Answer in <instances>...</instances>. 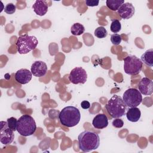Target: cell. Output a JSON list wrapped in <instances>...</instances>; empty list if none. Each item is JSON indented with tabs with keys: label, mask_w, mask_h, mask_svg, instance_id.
Wrapping results in <instances>:
<instances>
[{
	"label": "cell",
	"mask_w": 153,
	"mask_h": 153,
	"mask_svg": "<svg viewBox=\"0 0 153 153\" xmlns=\"http://www.w3.org/2000/svg\"><path fill=\"white\" fill-rule=\"evenodd\" d=\"M78 146L83 152H90L98 148L100 145V137L93 131L85 130L78 136Z\"/></svg>",
	"instance_id": "1"
},
{
	"label": "cell",
	"mask_w": 153,
	"mask_h": 153,
	"mask_svg": "<svg viewBox=\"0 0 153 153\" xmlns=\"http://www.w3.org/2000/svg\"><path fill=\"white\" fill-rule=\"evenodd\" d=\"M81 118V114L78 108L73 106L65 107L59 115V121L63 126L72 127L76 126Z\"/></svg>",
	"instance_id": "2"
},
{
	"label": "cell",
	"mask_w": 153,
	"mask_h": 153,
	"mask_svg": "<svg viewBox=\"0 0 153 153\" xmlns=\"http://www.w3.org/2000/svg\"><path fill=\"white\" fill-rule=\"evenodd\" d=\"M126 105L121 97L118 95H114L105 105L108 113L111 117L117 118L123 117L126 110Z\"/></svg>",
	"instance_id": "3"
},
{
	"label": "cell",
	"mask_w": 153,
	"mask_h": 153,
	"mask_svg": "<svg viewBox=\"0 0 153 153\" xmlns=\"http://www.w3.org/2000/svg\"><path fill=\"white\" fill-rule=\"evenodd\" d=\"M36 130L35 120L29 115H23L18 120L16 130L23 136L32 135Z\"/></svg>",
	"instance_id": "4"
},
{
	"label": "cell",
	"mask_w": 153,
	"mask_h": 153,
	"mask_svg": "<svg viewBox=\"0 0 153 153\" xmlns=\"http://www.w3.org/2000/svg\"><path fill=\"white\" fill-rule=\"evenodd\" d=\"M38 44V41L35 36L28 35L20 36L16 42L17 51L20 54H27L34 50Z\"/></svg>",
	"instance_id": "5"
},
{
	"label": "cell",
	"mask_w": 153,
	"mask_h": 153,
	"mask_svg": "<svg viewBox=\"0 0 153 153\" xmlns=\"http://www.w3.org/2000/svg\"><path fill=\"white\" fill-rule=\"evenodd\" d=\"M143 63L134 55H129L124 59V71L130 75H136L142 71Z\"/></svg>",
	"instance_id": "6"
},
{
	"label": "cell",
	"mask_w": 153,
	"mask_h": 153,
	"mask_svg": "<svg viewBox=\"0 0 153 153\" xmlns=\"http://www.w3.org/2000/svg\"><path fill=\"white\" fill-rule=\"evenodd\" d=\"M123 100L126 105L129 108L137 107L142 101V96L138 90L130 88L124 91Z\"/></svg>",
	"instance_id": "7"
},
{
	"label": "cell",
	"mask_w": 153,
	"mask_h": 153,
	"mask_svg": "<svg viewBox=\"0 0 153 153\" xmlns=\"http://www.w3.org/2000/svg\"><path fill=\"white\" fill-rule=\"evenodd\" d=\"M0 123V142L5 145H10L14 138V131L9 128L7 121H1Z\"/></svg>",
	"instance_id": "8"
},
{
	"label": "cell",
	"mask_w": 153,
	"mask_h": 153,
	"mask_svg": "<svg viewBox=\"0 0 153 153\" xmlns=\"http://www.w3.org/2000/svg\"><path fill=\"white\" fill-rule=\"evenodd\" d=\"M87 74L82 67H76L70 72L69 80L74 84H84L87 81Z\"/></svg>",
	"instance_id": "9"
},
{
	"label": "cell",
	"mask_w": 153,
	"mask_h": 153,
	"mask_svg": "<svg viewBox=\"0 0 153 153\" xmlns=\"http://www.w3.org/2000/svg\"><path fill=\"white\" fill-rule=\"evenodd\" d=\"M30 71L33 76L36 77H42L45 75L47 72V64L41 60L33 62L30 68Z\"/></svg>",
	"instance_id": "10"
},
{
	"label": "cell",
	"mask_w": 153,
	"mask_h": 153,
	"mask_svg": "<svg viewBox=\"0 0 153 153\" xmlns=\"http://www.w3.org/2000/svg\"><path fill=\"white\" fill-rule=\"evenodd\" d=\"M118 13L121 18L123 19H129L134 14L135 8L131 3L125 2L118 8Z\"/></svg>",
	"instance_id": "11"
},
{
	"label": "cell",
	"mask_w": 153,
	"mask_h": 153,
	"mask_svg": "<svg viewBox=\"0 0 153 153\" xmlns=\"http://www.w3.org/2000/svg\"><path fill=\"white\" fill-rule=\"evenodd\" d=\"M137 87L140 93L143 95H151L153 92V82L147 77L142 78Z\"/></svg>",
	"instance_id": "12"
},
{
	"label": "cell",
	"mask_w": 153,
	"mask_h": 153,
	"mask_svg": "<svg viewBox=\"0 0 153 153\" xmlns=\"http://www.w3.org/2000/svg\"><path fill=\"white\" fill-rule=\"evenodd\" d=\"M16 81L20 84H27L32 78V74L29 69L22 68L18 70L14 76Z\"/></svg>",
	"instance_id": "13"
},
{
	"label": "cell",
	"mask_w": 153,
	"mask_h": 153,
	"mask_svg": "<svg viewBox=\"0 0 153 153\" xmlns=\"http://www.w3.org/2000/svg\"><path fill=\"white\" fill-rule=\"evenodd\" d=\"M92 125L96 128L103 129L108 125V117L104 114H99L94 117Z\"/></svg>",
	"instance_id": "14"
},
{
	"label": "cell",
	"mask_w": 153,
	"mask_h": 153,
	"mask_svg": "<svg viewBox=\"0 0 153 153\" xmlns=\"http://www.w3.org/2000/svg\"><path fill=\"white\" fill-rule=\"evenodd\" d=\"M34 12L39 16H44L48 11V4L46 1L42 0H36L32 5Z\"/></svg>",
	"instance_id": "15"
},
{
	"label": "cell",
	"mask_w": 153,
	"mask_h": 153,
	"mask_svg": "<svg viewBox=\"0 0 153 153\" xmlns=\"http://www.w3.org/2000/svg\"><path fill=\"white\" fill-rule=\"evenodd\" d=\"M140 111L137 107L130 108L126 113V117L127 120L133 123L138 121L140 118Z\"/></svg>",
	"instance_id": "16"
},
{
	"label": "cell",
	"mask_w": 153,
	"mask_h": 153,
	"mask_svg": "<svg viewBox=\"0 0 153 153\" xmlns=\"http://www.w3.org/2000/svg\"><path fill=\"white\" fill-rule=\"evenodd\" d=\"M140 60L146 65L152 67L153 66V49L146 50L140 57Z\"/></svg>",
	"instance_id": "17"
},
{
	"label": "cell",
	"mask_w": 153,
	"mask_h": 153,
	"mask_svg": "<svg viewBox=\"0 0 153 153\" xmlns=\"http://www.w3.org/2000/svg\"><path fill=\"white\" fill-rule=\"evenodd\" d=\"M84 26L79 23H75L73 24L71 27V32L75 36L81 35L84 32Z\"/></svg>",
	"instance_id": "18"
},
{
	"label": "cell",
	"mask_w": 153,
	"mask_h": 153,
	"mask_svg": "<svg viewBox=\"0 0 153 153\" xmlns=\"http://www.w3.org/2000/svg\"><path fill=\"white\" fill-rule=\"evenodd\" d=\"M124 3V0H107L106 1L107 7L112 11L118 10L120 6Z\"/></svg>",
	"instance_id": "19"
},
{
	"label": "cell",
	"mask_w": 153,
	"mask_h": 153,
	"mask_svg": "<svg viewBox=\"0 0 153 153\" xmlns=\"http://www.w3.org/2000/svg\"><path fill=\"white\" fill-rule=\"evenodd\" d=\"M94 34L98 38H104L107 36L108 32L103 26H99L95 29Z\"/></svg>",
	"instance_id": "20"
},
{
	"label": "cell",
	"mask_w": 153,
	"mask_h": 153,
	"mask_svg": "<svg viewBox=\"0 0 153 153\" xmlns=\"http://www.w3.org/2000/svg\"><path fill=\"white\" fill-rule=\"evenodd\" d=\"M121 29V25L118 20H114L112 21V23L111 24L110 29L111 31L114 33H118L120 31Z\"/></svg>",
	"instance_id": "21"
},
{
	"label": "cell",
	"mask_w": 153,
	"mask_h": 153,
	"mask_svg": "<svg viewBox=\"0 0 153 153\" xmlns=\"http://www.w3.org/2000/svg\"><path fill=\"white\" fill-rule=\"evenodd\" d=\"M8 126L10 128H11L14 131L16 130L17 128V120L14 117H10L8 118L7 120Z\"/></svg>",
	"instance_id": "22"
},
{
	"label": "cell",
	"mask_w": 153,
	"mask_h": 153,
	"mask_svg": "<svg viewBox=\"0 0 153 153\" xmlns=\"http://www.w3.org/2000/svg\"><path fill=\"white\" fill-rule=\"evenodd\" d=\"M16 10V6L13 3H8L4 8V11L8 14H12L15 13Z\"/></svg>",
	"instance_id": "23"
},
{
	"label": "cell",
	"mask_w": 153,
	"mask_h": 153,
	"mask_svg": "<svg viewBox=\"0 0 153 153\" xmlns=\"http://www.w3.org/2000/svg\"><path fill=\"white\" fill-rule=\"evenodd\" d=\"M122 41L121 35L117 33H114L111 36V41L114 45H119Z\"/></svg>",
	"instance_id": "24"
},
{
	"label": "cell",
	"mask_w": 153,
	"mask_h": 153,
	"mask_svg": "<svg viewBox=\"0 0 153 153\" xmlns=\"http://www.w3.org/2000/svg\"><path fill=\"white\" fill-rule=\"evenodd\" d=\"M112 124L115 128H121L124 125V122L120 118H117L113 120Z\"/></svg>",
	"instance_id": "25"
},
{
	"label": "cell",
	"mask_w": 153,
	"mask_h": 153,
	"mask_svg": "<svg viewBox=\"0 0 153 153\" xmlns=\"http://www.w3.org/2000/svg\"><path fill=\"white\" fill-rule=\"evenodd\" d=\"M85 3L88 7H95L97 6L99 3V1L98 0H86Z\"/></svg>",
	"instance_id": "26"
},
{
	"label": "cell",
	"mask_w": 153,
	"mask_h": 153,
	"mask_svg": "<svg viewBox=\"0 0 153 153\" xmlns=\"http://www.w3.org/2000/svg\"><path fill=\"white\" fill-rule=\"evenodd\" d=\"M81 106L84 109H87L90 107V103L87 100H83L81 103Z\"/></svg>",
	"instance_id": "27"
}]
</instances>
